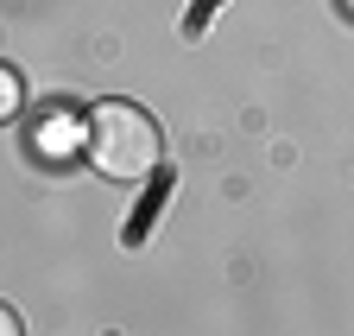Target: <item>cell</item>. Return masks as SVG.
Here are the masks:
<instances>
[{
    "instance_id": "5",
    "label": "cell",
    "mask_w": 354,
    "mask_h": 336,
    "mask_svg": "<svg viewBox=\"0 0 354 336\" xmlns=\"http://www.w3.org/2000/svg\"><path fill=\"white\" fill-rule=\"evenodd\" d=\"M221 13V0H196V7H190V19H184V38H203V26Z\"/></svg>"
},
{
    "instance_id": "1",
    "label": "cell",
    "mask_w": 354,
    "mask_h": 336,
    "mask_svg": "<svg viewBox=\"0 0 354 336\" xmlns=\"http://www.w3.org/2000/svg\"><path fill=\"white\" fill-rule=\"evenodd\" d=\"M82 146H88V159H95L102 178L133 184V178L158 172L165 134H158V121L140 102H102V108H88V121H82Z\"/></svg>"
},
{
    "instance_id": "3",
    "label": "cell",
    "mask_w": 354,
    "mask_h": 336,
    "mask_svg": "<svg viewBox=\"0 0 354 336\" xmlns=\"http://www.w3.org/2000/svg\"><path fill=\"white\" fill-rule=\"evenodd\" d=\"M19 102H26V89H19V76L0 64V121H13L19 114Z\"/></svg>"
},
{
    "instance_id": "4",
    "label": "cell",
    "mask_w": 354,
    "mask_h": 336,
    "mask_svg": "<svg viewBox=\"0 0 354 336\" xmlns=\"http://www.w3.org/2000/svg\"><path fill=\"white\" fill-rule=\"evenodd\" d=\"M64 140H70V127H64V114H44V121H38V152H44V159H57L51 146H64Z\"/></svg>"
},
{
    "instance_id": "7",
    "label": "cell",
    "mask_w": 354,
    "mask_h": 336,
    "mask_svg": "<svg viewBox=\"0 0 354 336\" xmlns=\"http://www.w3.org/2000/svg\"><path fill=\"white\" fill-rule=\"evenodd\" d=\"M348 13H354V0H348Z\"/></svg>"
},
{
    "instance_id": "2",
    "label": "cell",
    "mask_w": 354,
    "mask_h": 336,
    "mask_svg": "<svg viewBox=\"0 0 354 336\" xmlns=\"http://www.w3.org/2000/svg\"><path fill=\"white\" fill-rule=\"evenodd\" d=\"M165 203H171V172H158V184L140 197V209H133V216H127V229H120V241L127 247H140L146 235H152V222L165 216Z\"/></svg>"
},
{
    "instance_id": "6",
    "label": "cell",
    "mask_w": 354,
    "mask_h": 336,
    "mask_svg": "<svg viewBox=\"0 0 354 336\" xmlns=\"http://www.w3.org/2000/svg\"><path fill=\"white\" fill-rule=\"evenodd\" d=\"M0 336H26V330H19V317H13L7 305H0Z\"/></svg>"
}]
</instances>
